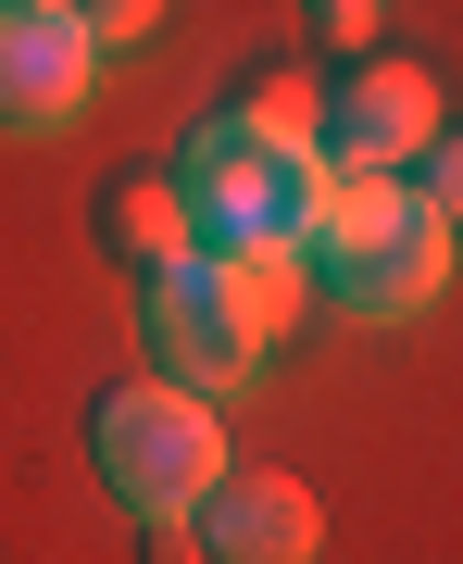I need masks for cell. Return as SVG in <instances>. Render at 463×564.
<instances>
[{
    "label": "cell",
    "mask_w": 463,
    "mask_h": 564,
    "mask_svg": "<svg viewBox=\"0 0 463 564\" xmlns=\"http://www.w3.org/2000/svg\"><path fill=\"white\" fill-rule=\"evenodd\" d=\"M301 251L363 326H401V314H426L451 289V214H426L401 176H326Z\"/></svg>",
    "instance_id": "cell-1"
},
{
    "label": "cell",
    "mask_w": 463,
    "mask_h": 564,
    "mask_svg": "<svg viewBox=\"0 0 463 564\" xmlns=\"http://www.w3.org/2000/svg\"><path fill=\"white\" fill-rule=\"evenodd\" d=\"M88 452H101L113 502L139 514V527H188V514L225 489V426H213L201 389H176V377L113 389V402L88 414Z\"/></svg>",
    "instance_id": "cell-2"
},
{
    "label": "cell",
    "mask_w": 463,
    "mask_h": 564,
    "mask_svg": "<svg viewBox=\"0 0 463 564\" xmlns=\"http://www.w3.org/2000/svg\"><path fill=\"white\" fill-rule=\"evenodd\" d=\"M326 163L313 139H263V126H201L188 139V176H176V202H188V239L201 251H251V239H313V202H326Z\"/></svg>",
    "instance_id": "cell-3"
},
{
    "label": "cell",
    "mask_w": 463,
    "mask_h": 564,
    "mask_svg": "<svg viewBox=\"0 0 463 564\" xmlns=\"http://www.w3.org/2000/svg\"><path fill=\"white\" fill-rule=\"evenodd\" d=\"M151 351H163V377L176 389H201V402H225V389H251L263 377V314L239 302V263L188 239L176 263H151Z\"/></svg>",
    "instance_id": "cell-4"
},
{
    "label": "cell",
    "mask_w": 463,
    "mask_h": 564,
    "mask_svg": "<svg viewBox=\"0 0 463 564\" xmlns=\"http://www.w3.org/2000/svg\"><path fill=\"white\" fill-rule=\"evenodd\" d=\"M101 88V39L76 25V0H0V139H51Z\"/></svg>",
    "instance_id": "cell-5"
},
{
    "label": "cell",
    "mask_w": 463,
    "mask_h": 564,
    "mask_svg": "<svg viewBox=\"0 0 463 564\" xmlns=\"http://www.w3.org/2000/svg\"><path fill=\"white\" fill-rule=\"evenodd\" d=\"M426 139H439V88H426V63H351L339 88H326V163L339 176H401V163H426Z\"/></svg>",
    "instance_id": "cell-6"
},
{
    "label": "cell",
    "mask_w": 463,
    "mask_h": 564,
    "mask_svg": "<svg viewBox=\"0 0 463 564\" xmlns=\"http://www.w3.org/2000/svg\"><path fill=\"white\" fill-rule=\"evenodd\" d=\"M188 527H201V564H313V540H326L301 477H225Z\"/></svg>",
    "instance_id": "cell-7"
},
{
    "label": "cell",
    "mask_w": 463,
    "mask_h": 564,
    "mask_svg": "<svg viewBox=\"0 0 463 564\" xmlns=\"http://www.w3.org/2000/svg\"><path fill=\"white\" fill-rule=\"evenodd\" d=\"M101 251H113V263H176V251H188L176 176H113V188H101Z\"/></svg>",
    "instance_id": "cell-8"
},
{
    "label": "cell",
    "mask_w": 463,
    "mask_h": 564,
    "mask_svg": "<svg viewBox=\"0 0 463 564\" xmlns=\"http://www.w3.org/2000/svg\"><path fill=\"white\" fill-rule=\"evenodd\" d=\"M225 263H239V302L263 314V339H288V314L313 302V251L301 239H251V251H225Z\"/></svg>",
    "instance_id": "cell-9"
},
{
    "label": "cell",
    "mask_w": 463,
    "mask_h": 564,
    "mask_svg": "<svg viewBox=\"0 0 463 564\" xmlns=\"http://www.w3.org/2000/svg\"><path fill=\"white\" fill-rule=\"evenodd\" d=\"M239 126H263V139H326V88L313 76H251L239 88Z\"/></svg>",
    "instance_id": "cell-10"
},
{
    "label": "cell",
    "mask_w": 463,
    "mask_h": 564,
    "mask_svg": "<svg viewBox=\"0 0 463 564\" xmlns=\"http://www.w3.org/2000/svg\"><path fill=\"white\" fill-rule=\"evenodd\" d=\"M401 188H414L426 214H451V226H463V139H451V126H439V139H426V163H414Z\"/></svg>",
    "instance_id": "cell-11"
},
{
    "label": "cell",
    "mask_w": 463,
    "mask_h": 564,
    "mask_svg": "<svg viewBox=\"0 0 463 564\" xmlns=\"http://www.w3.org/2000/svg\"><path fill=\"white\" fill-rule=\"evenodd\" d=\"M313 39L326 51H376V0H313Z\"/></svg>",
    "instance_id": "cell-12"
},
{
    "label": "cell",
    "mask_w": 463,
    "mask_h": 564,
    "mask_svg": "<svg viewBox=\"0 0 463 564\" xmlns=\"http://www.w3.org/2000/svg\"><path fill=\"white\" fill-rule=\"evenodd\" d=\"M151 13H163V0H76V25H88V39H101V51H113V39H139Z\"/></svg>",
    "instance_id": "cell-13"
}]
</instances>
